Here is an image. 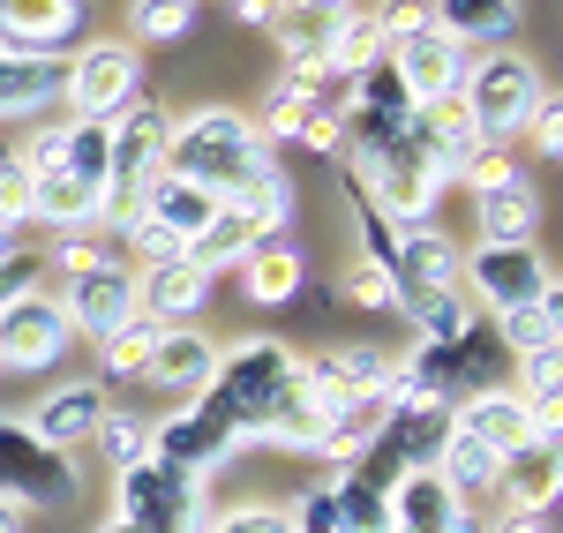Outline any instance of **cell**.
Masks as SVG:
<instances>
[{
	"mask_svg": "<svg viewBox=\"0 0 563 533\" xmlns=\"http://www.w3.org/2000/svg\"><path fill=\"white\" fill-rule=\"evenodd\" d=\"M271 166V143L256 135L249 113H233V106H203V113H188L174 135H166V166L158 174H180L196 180V188H211L218 203L241 188L249 174Z\"/></svg>",
	"mask_w": 563,
	"mask_h": 533,
	"instance_id": "1",
	"label": "cell"
},
{
	"mask_svg": "<svg viewBox=\"0 0 563 533\" xmlns=\"http://www.w3.org/2000/svg\"><path fill=\"white\" fill-rule=\"evenodd\" d=\"M286 384H294V346H278V338H241L233 354H218V368H211V384H203L196 406L233 429V444H256L263 413L278 406Z\"/></svg>",
	"mask_w": 563,
	"mask_h": 533,
	"instance_id": "2",
	"label": "cell"
},
{
	"mask_svg": "<svg viewBox=\"0 0 563 533\" xmlns=\"http://www.w3.org/2000/svg\"><path fill=\"white\" fill-rule=\"evenodd\" d=\"M0 496L23 511H76L84 503V474L68 451L38 444L23 421H0Z\"/></svg>",
	"mask_w": 563,
	"mask_h": 533,
	"instance_id": "3",
	"label": "cell"
},
{
	"mask_svg": "<svg viewBox=\"0 0 563 533\" xmlns=\"http://www.w3.org/2000/svg\"><path fill=\"white\" fill-rule=\"evenodd\" d=\"M113 503H121V526L129 533H203L211 511H203V481L196 474H174V466H129L113 481Z\"/></svg>",
	"mask_w": 563,
	"mask_h": 533,
	"instance_id": "4",
	"label": "cell"
},
{
	"mask_svg": "<svg viewBox=\"0 0 563 533\" xmlns=\"http://www.w3.org/2000/svg\"><path fill=\"white\" fill-rule=\"evenodd\" d=\"M466 113H474L481 143H504V135H519L533 121V106L549 98L541 90V68L526 60V53H488L481 68H466Z\"/></svg>",
	"mask_w": 563,
	"mask_h": 533,
	"instance_id": "5",
	"label": "cell"
},
{
	"mask_svg": "<svg viewBox=\"0 0 563 533\" xmlns=\"http://www.w3.org/2000/svg\"><path fill=\"white\" fill-rule=\"evenodd\" d=\"M60 98L76 106V121H121L135 98H143V53L135 45H113V38L84 45L68 60V76H60Z\"/></svg>",
	"mask_w": 563,
	"mask_h": 533,
	"instance_id": "6",
	"label": "cell"
},
{
	"mask_svg": "<svg viewBox=\"0 0 563 533\" xmlns=\"http://www.w3.org/2000/svg\"><path fill=\"white\" fill-rule=\"evenodd\" d=\"M60 315H68V331L76 338H113L121 323L135 315V270L113 256V264L98 270H76V278H60Z\"/></svg>",
	"mask_w": 563,
	"mask_h": 533,
	"instance_id": "7",
	"label": "cell"
},
{
	"mask_svg": "<svg viewBox=\"0 0 563 533\" xmlns=\"http://www.w3.org/2000/svg\"><path fill=\"white\" fill-rule=\"evenodd\" d=\"M76 346V331H68V315L53 293H23V301H8L0 309V368H53V360Z\"/></svg>",
	"mask_w": 563,
	"mask_h": 533,
	"instance_id": "8",
	"label": "cell"
},
{
	"mask_svg": "<svg viewBox=\"0 0 563 533\" xmlns=\"http://www.w3.org/2000/svg\"><path fill=\"white\" fill-rule=\"evenodd\" d=\"M233 451H241V444H233V429H225L218 413L180 406L174 421H158V429H151V451H143V458H151V466H174V474H196V481H211Z\"/></svg>",
	"mask_w": 563,
	"mask_h": 533,
	"instance_id": "9",
	"label": "cell"
},
{
	"mask_svg": "<svg viewBox=\"0 0 563 533\" xmlns=\"http://www.w3.org/2000/svg\"><path fill=\"white\" fill-rule=\"evenodd\" d=\"M384 60H390V76L406 84L413 113L435 106V98H459V90H466V45H451L443 31H413V38L384 45Z\"/></svg>",
	"mask_w": 563,
	"mask_h": 533,
	"instance_id": "10",
	"label": "cell"
},
{
	"mask_svg": "<svg viewBox=\"0 0 563 533\" xmlns=\"http://www.w3.org/2000/svg\"><path fill=\"white\" fill-rule=\"evenodd\" d=\"M451 429L474 436L481 451H496V458H511V451H526V444H556V436L526 413L519 391H466V399H451Z\"/></svg>",
	"mask_w": 563,
	"mask_h": 533,
	"instance_id": "11",
	"label": "cell"
},
{
	"mask_svg": "<svg viewBox=\"0 0 563 533\" xmlns=\"http://www.w3.org/2000/svg\"><path fill=\"white\" fill-rule=\"evenodd\" d=\"M459 286H474V301H488L496 315L556 293V278H549V264H541L533 248H474L466 270H459Z\"/></svg>",
	"mask_w": 563,
	"mask_h": 533,
	"instance_id": "12",
	"label": "cell"
},
{
	"mask_svg": "<svg viewBox=\"0 0 563 533\" xmlns=\"http://www.w3.org/2000/svg\"><path fill=\"white\" fill-rule=\"evenodd\" d=\"M390 533H481L474 503L443 489L435 466H413L398 489H390Z\"/></svg>",
	"mask_w": 563,
	"mask_h": 533,
	"instance_id": "13",
	"label": "cell"
},
{
	"mask_svg": "<svg viewBox=\"0 0 563 533\" xmlns=\"http://www.w3.org/2000/svg\"><path fill=\"white\" fill-rule=\"evenodd\" d=\"M84 31V0H0V45L8 53H38L60 60V45Z\"/></svg>",
	"mask_w": 563,
	"mask_h": 533,
	"instance_id": "14",
	"label": "cell"
},
{
	"mask_svg": "<svg viewBox=\"0 0 563 533\" xmlns=\"http://www.w3.org/2000/svg\"><path fill=\"white\" fill-rule=\"evenodd\" d=\"M106 413H113V406H106V384H90V376H84V384H53V391L31 406V421H23V429H31L38 444H53V451H76V444L98 436V421H106Z\"/></svg>",
	"mask_w": 563,
	"mask_h": 533,
	"instance_id": "15",
	"label": "cell"
},
{
	"mask_svg": "<svg viewBox=\"0 0 563 533\" xmlns=\"http://www.w3.org/2000/svg\"><path fill=\"white\" fill-rule=\"evenodd\" d=\"M203 301H211V270H196L188 256H180V264H143L135 270V315H151L158 331L196 323Z\"/></svg>",
	"mask_w": 563,
	"mask_h": 533,
	"instance_id": "16",
	"label": "cell"
},
{
	"mask_svg": "<svg viewBox=\"0 0 563 533\" xmlns=\"http://www.w3.org/2000/svg\"><path fill=\"white\" fill-rule=\"evenodd\" d=\"M459 270H466V248L451 241V233H435V225H406L398 233V309H406V293H451L459 286Z\"/></svg>",
	"mask_w": 563,
	"mask_h": 533,
	"instance_id": "17",
	"label": "cell"
},
{
	"mask_svg": "<svg viewBox=\"0 0 563 533\" xmlns=\"http://www.w3.org/2000/svg\"><path fill=\"white\" fill-rule=\"evenodd\" d=\"M218 354H225L218 338H203L196 323H174V331L158 338V354L143 360V384H158V391H174V399H203Z\"/></svg>",
	"mask_w": 563,
	"mask_h": 533,
	"instance_id": "18",
	"label": "cell"
},
{
	"mask_svg": "<svg viewBox=\"0 0 563 533\" xmlns=\"http://www.w3.org/2000/svg\"><path fill=\"white\" fill-rule=\"evenodd\" d=\"M474 225H481V248H533V225H541L533 180L511 174V180H496V188H481L474 196Z\"/></svg>",
	"mask_w": 563,
	"mask_h": 533,
	"instance_id": "19",
	"label": "cell"
},
{
	"mask_svg": "<svg viewBox=\"0 0 563 533\" xmlns=\"http://www.w3.org/2000/svg\"><path fill=\"white\" fill-rule=\"evenodd\" d=\"M316 53H323V76H331V84H353V76H368V68L384 60V31H376L368 8H339V15H323Z\"/></svg>",
	"mask_w": 563,
	"mask_h": 533,
	"instance_id": "20",
	"label": "cell"
},
{
	"mask_svg": "<svg viewBox=\"0 0 563 533\" xmlns=\"http://www.w3.org/2000/svg\"><path fill=\"white\" fill-rule=\"evenodd\" d=\"M556 489H563L556 444H526V451H511V458L496 466V496H504L511 511H533V519H549Z\"/></svg>",
	"mask_w": 563,
	"mask_h": 533,
	"instance_id": "21",
	"label": "cell"
},
{
	"mask_svg": "<svg viewBox=\"0 0 563 533\" xmlns=\"http://www.w3.org/2000/svg\"><path fill=\"white\" fill-rule=\"evenodd\" d=\"M429 31L451 45H504L519 31V0H429Z\"/></svg>",
	"mask_w": 563,
	"mask_h": 533,
	"instance_id": "22",
	"label": "cell"
},
{
	"mask_svg": "<svg viewBox=\"0 0 563 533\" xmlns=\"http://www.w3.org/2000/svg\"><path fill=\"white\" fill-rule=\"evenodd\" d=\"M60 76H68V60H38V53H8L0 45V121L53 106L60 98Z\"/></svg>",
	"mask_w": 563,
	"mask_h": 533,
	"instance_id": "23",
	"label": "cell"
},
{
	"mask_svg": "<svg viewBox=\"0 0 563 533\" xmlns=\"http://www.w3.org/2000/svg\"><path fill=\"white\" fill-rule=\"evenodd\" d=\"M241 286H249V301H263V309H286V301L301 293V248H294L286 233L256 241L249 264H241Z\"/></svg>",
	"mask_w": 563,
	"mask_h": 533,
	"instance_id": "24",
	"label": "cell"
},
{
	"mask_svg": "<svg viewBox=\"0 0 563 533\" xmlns=\"http://www.w3.org/2000/svg\"><path fill=\"white\" fill-rule=\"evenodd\" d=\"M294 203H301V196H294V174H286V166H263V174H249L233 196H225V211H241L263 241L294 225Z\"/></svg>",
	"mask_w": 563,
	"mask_h": 533,
	"instance_id": "25",
	"label": "cell"
},
{
	"mask_svg": "<svg viewBox=\"0 0 563 533\" xmlns=\"http://www.w3.org/2000/svg\"><path fill=\"white\" fill-rule=\"evenodd\" d=\"M323 429H331V413L308 399L301 384H286V391H278V406L263 413L256 444H278V451H316V444H323Z\"/></svg>",
	"mask_w": 563,
	"mask_h": 533,
	"instance_id": "26",
	"label": "cell"
},
{
	"mask_svg": "<svg viewBox=\"0 0 563 533\" xmlns=\"http://www.w3.org/2000/svg\"><path fill=\"white\" fill-rule=\"evenodd\" d=\"M496 331H504V346H511L519 360L563 354V293H541V301H526V309H504Z\"/></svg>",
	"mask_w": 563,
	"mask_h": 533,
	"instance_id": "27",
	"label": "cell"
},
{
	"mask_svg": "<svg viewBox=\"0 0 563 533\" xmlns=\"http://www.w3.org/2000/svg\"><path fill=\"white\" fill-rule=\"evenodd\" d=\"M390 421V399L384 391H353L346 406H339V413H331V429H323V458H361V451L376 444V429H384Z\"/></svg>",
	"mask_w": 563,
	"mask_h": 533,
	"instance_id": "28",
	"label": "cell"
},
{
	"mask_svg": "<svg viewBox=\"0 0 563 533\" xmlns=\"http://www.w3.org/2000/svg\"><path fill=\"white\" fill-rule=\"evenodd\" d=\"M256 241H263L256 225L241 219V211H225V203H218V219L203 225L196 241H188V264H196V270H211V278H218V270H241Z\"/></svg>",
	"mask_w": 563,
	"mask_h": 533,
	"instance_id": "29",
	"label": "cell"
},
{
	"mask_svg": "<svg viewBox=\"0 0 563 533\" xmlns=\"http://www.w3.org/2000/svg\"><path fill=\"white\" fill-rule=\"evenodd\" d=\"M406 323H413V338L421 346H459L466 331H474V315H466V286H451V293H406Z\"/></svg>",
	"mask_w": 563,
	"mask_h": 533,
	"instance_id": "30",
	"label": "cell"
},
{
	"mask_svg": "<svg viewBox=\"0 0 563 533\" xmlns=\"http://www.w3.org/2000/svg\"><path fill=\"white\" fill-rule=\"evenodd\" d=\"M331 533H390V496L368 489L361 474L331 481Z\"/></svg>",
	"mask_w": 563,
	"mask_h": 533,
	"instance_id": "31",
	"label": "cell"
},
{
	"mask_svg": "<svg viewBox=\"0 0 563 533\" xmlns=\"http://www.w3.org/2000/svg\"><path fill=\"white\" fill-rule=\"evenodd\" d=\"M106 151H113V121H68V143H60V174L106 196Z\"/></svg>",
	"mask_w": 563,
	"mask_h": 533,
	"instance_id": "32",
	"label": "cell"
},
{
	"mask_svg": "<svg viewBox=\"0 0 563 533\" xmlns=\"http://www.w3.org/2000/svg\"><path fill=\"white\" fill-rule=\"evenodd\" d=\"M188 31H196V0H129L135 45H180Z\"/></svg>",
	"mask_w": 563,
	"mask_h": 533,
	"instance_id": "33",
	"label": "cell"
},
{
	"mask_svg": "<svg viewBox=\"0 0 563 533\" xmlns=\"http://www.w3.org/2000/svg\"><path fill=\"white\" fill-rule=\"evenodd\" d=\"M158 338H166V331H158L151 315H129L113 338H98V360H106V376H113V384H121V376H143V360L158 354Z\"/></svg>",
	"mask_w": 563,
	"mask_h": 533,
	"instance_id": "34",
	"label": "cell"
},
{
	"mask_svg": "<svg viewBox=\"0 0 563 533\" xmlns=\"http://www.w3.org/2000/svg\"><path fill=\"white\" fill-rule=\"evenodd\" d=\"M323 106V90H308V84H271V98H263V121H256V135L271 143V135H301V121Z\"/></svg>",
	"mask_w": 563,
	"mask_h": 533,
	"instance_id": "35",
	"label": "cell"
},
{
	"mask_svg": "<svg viewBox=\"0 0 563 533\" xmlns=\"http://www.w3.org/2000/svg\"><path fill=\"white\" fill-rule=\"evenodd\" d=\"M38 264H45V270H60V278H76V270L113 264V241H106L98 225H76V233H53V248H45Z\"/></svg>",
	"mask_w": 563,
	"mask_h": 533,
	"instance_id": "36",
	"label": "cell"
},
{
	"mask_svg": "<svg viewBox=\"0 0 563 533\" xmlns=\"http://www.w3.org/2000/svg\"><path fill=\"white\" fill-rule=\"evenodd\" d=\"M90 444H98V458H106L113 474H129V466H143V451H151V429H143V421H129V413H106Z\"/></svg>",
	"mask_w": 563,
	"mask_h": 533,
	"instance_id": "37",
	"label": "cell"
},
{
	"mask_svg": "<svg viewBox=\"0 0 563 533\" xmlns=\"http://www.w3.org/2000/svg\"><path fill=\"white\" fill-rule=\"evenodd\" d=\"M556 406H563V354H533L526 360V413L556 436Z\"/></svg>",
	"mask_w": 563,
	"mask_h": 533,
	"instance_id": "38",
	"label": "cell"
},
{
	"mask_svg": "<svg viewBox=\"0 0 563 533\" xmlns=\"http://www.w3.org/2000/svg\"><path fill=\"white\" fill-rule=\"evenodd\" d=\"M346 293L353 309H376V315H398V278H390L384 264H346Z\"/></svg>",
	"mask_w": 563,
	"mask_h": 533,
	"instance_id": "39",
	"label": "cell"
},
{
	"mask_svg": "<svg viewBox=\"0 0 563 533\" xmlns=\"http://www.w3.org/2000/svg\"><path fill=\"white\" fill-rule=\"evenodd\" d=\"M331 360H339L346 391H384L390 376H398V360H390L384 346H346V354H331Z\"/></svg>",
	"mask_w": 563,
	"mask_h": 533,
	"instance_id": "40",
	"label": "cell"
},
{
	"mask_svg": "<svg viewBox=\"0 0 563 533\" xmlns=\"http://www.w3.org/2000/svg\"><path fill=\"white\" fill-rule=\"evenodd\" d=\"M203 533H294V511H278V503H241V511H218Z\"/></svg>",
	"mask_w": 563,
	"mask_h": 533,
	"instance_id": "41",
	"label": "cell"
},
{
	"mask_svg": "<svg viewBox=\"0 0 563 533\" xmlns=\"http://www.w3.org/2000/svg\"><path fill=\"white\" fill-rule=\"evenodd\" d=\"M376 15V31H384V45L413 38V31H429V0H384V8H368Z\"/></svg>",
	"mask_w": 563,
	"mask_h": 533,
	"instance_id": "42",
	"label": "cell"
},
{
	"mask_svg": "<svg viewBox=\"0 0 563 533\" xmlns=\"http://www.w3.org/2000/svg\"><path fill=\"white\" fill-rule=\"evenodd\" d=\"M0 219L31 225V174H23V158H0Z\"/></svg>",
	"mask_w": 563,
	"mask_h": 533,
	"instance_id": "43",
	"label": "cell"
},
{
	"mask_svg": "<svg viewBox=\"0 0 563 533\" xmlns=\"http://www.w3.org/2000/svg\"><path fill=\"white\" fill-rule=\"evenodd\" d=\"M38 278H45L38 248H23V256H8V264H0V309H8V301H23V293H31Z\"/></svg>",
	"mask_w": 563,
	"mask_h": 533,
	"instance_id": "44",
	"label": "cell"
},
{
	"mask_svg": "<svg viewBox=\"0 0 563 533\" xmlns=\"http://www.w3.org/2000/svg\"><path fill=\"white\" fill-rule=\"evenodd\" d=\"M511 174H519V166H511V158H504L496 143H481L474 158H466V174H459V180H466V188L481 196V188H496V180H511Z\"/></svg>",
	"mask_w": 563,
	"mask_h": 533,
	"instance_id": "45",
	"label": "cell"
},
{
	"mask_svg": "<svg viewBox=\"0 0 563 533\" xmlns=\"http://www.w3.org/2000/svg\"><path fill=\"white\" fill-rule=\"evenodd\" d=\"M526 129H533V151H541V158H563V106L556 98H541Z\"/></svg>",
	"mask_w": 563,
	"mask_h": 533,
	"instance_id": "46",
	"label": "cell"
},
{
	"mask_svg": "<svg viewBox=\"0 0 563 533\" xmlns=\"http://www.w3.org/2000/svg\"><path fill=\"white\" fill-rule=\"evenodd\" d=\"M339 135H346V129H339V113H331V106H316V113L301 121V143H308V151H339Z\"/></svg>",
	"mask_w": 563,
	"mask_h": 533,
	"instance_id": "47",
	"label": "cell"
},
{
	"mask_svg": "<svg viewBox=\"0 0 563 533\" xmlns=\"http://www.w3.org/2000/svg\"><path fill=\"white\" fill-rule=\"evenodd\" d=\"M481 533H556V526L533 519V511H504V519H481Z\"/></svg>",
	"mask_w": 563,
	"mask_h": 533,
	"instance_id": "48",
	"label": "cell"
},
{
	"mask_svg": "<svg viewBox=\"0 0 563 533\" xmlns=\"http://www.w3.org/2000/svg\"><path fill=\"white\" fill-rule=\"evenodd\" d=\"M278 15H286L278 0H233V23H256V31H271Z\"/></svg>",
	"mask_w": 563,
	"mask_h": 533,
	"instance_id": "49",
	"label": "cell"
},
{
	"mask_svg": "<svg viewBox=\"0 0 563 533\" xmlns=\"http://www.w3.org/2000/svg\"><path fill=\"white\" fill-rule=\"evenodd\" d=\"M278 8H294V15H339V8H353V0H278Z\"/></svg>",
	"mask_w": 563,
	"mask_h": 533,
	"instance_id": "50",
	"label": "cell"
},
{
	"mask_svg": "<svg viewBox=\"0 0 563 533\" xmlns=\"http://www.w3.org/2000/svg\"><path fill=\"white\" fill-rule=\"evenodd\" d=\"M0 533H31V511H23V503H8V496H0Z\"/></svg>",
	"mask_w": 563,
	"mask_h": 533,
	"instance_id": "51",
	"label": "cell"
},
{
	"mask_svg": "<svg viewBox=\"0 0 563 533\" xmlns=\"http://www.w3.org/2000/svg\"><path fill=\"white\" fill-rule=\"evenodd\" d=\"M8 256H23V225L0 219V264H8Z\"/></svg>",
	"mask_w": 563,
	"mask_h": 533,
	"instance_id": "52",
	"label": "cell"
},
{
	"mask_svg": "<svg viewBox=\"0 0 563 533\" xmlns=\"http://www.w3.org/2000/svg\"><path fill=\"white\" fill-rule=\"evenodd\" d=\"M106 533H129V526H121V519H113V526H106Z\"/></svg>",
	"mask_w": 563,
	"mask_h": 533,
	"instance_id": "53",
	"label": "cell"
}]
</instances>
